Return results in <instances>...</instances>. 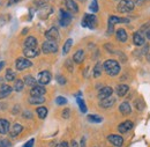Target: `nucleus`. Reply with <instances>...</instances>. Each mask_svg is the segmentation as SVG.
I'll list each match as a JSON object with an SVG mask.
<instances>
[{"instance_id": "nucleus-7", "label": "nucleus", "mask_w": 150, "mask_h": 147, "mask_svg": "<svg viewBox=\"0 0 150 147\" xmlns=\"http://www.w3.org/2000/svg\"><path fill=\"white\" fill-rule=\"evenodd\" d=\"M71 22H72V15H71V13L67 12V11L60 9V20H59L60 26L61 27H67Z\"/></svg>"}, {"instance_id": "nucleus-12", "label": "nucleus", "mask_w": 150, "mask_h": 147, "mask_svg": "<svg viewBox=\"0 0 150 147\" xmlns=\"http://www.w3.org/2000/svg\"><path fill=\"white\" fill-rule=\"evenodd\" d=\"M113 89L111 87L106 86V87H103L99 92H98V98L99 100H104V98H108L110 96H112Z\"/></svg>"}, {"instance_id": "nucleus-1", "label": "nucleus", "mask_w": 150, "mask_h": 147, "mask_svg": "<svg viewBox=\"0 0 150 147\" xmlns=\"http://www.w3.org/2000/svg\"><path fill=\"white\" fill-rule=\"evenodd\" d=\"M103 69H104V71L106 73L109 74V75H111V76L118 75L119 72H120V70H121L120 64L117 60H114V59H108V60H105L104 64H103Z\"/></svg>"}, {"instance_id": "nucleus-4", "label": "nucleus", "mask_w": 150, "mask_h": 147, "mask_svg": "<svg viewBox=\"0 0 150 147\" xmlns=\"http://www.w3.org/2000/svg\"><path fill=\"white\" fill-rule=\"evenodd\" d=\"M129 22V19H125V18H118V16H114V15H111L109 18V34H112L113 33V27L118 23H128Z\"/></svg>"}, {"instance_id": "nucleus-31", "label": "nucleus", "mask_w": 150, "mask_h": 147, "mask_svg": "<svg viewBox=\"0 0 150 147\" xmlns=\"http://www.w3.org/2000/svg\"><path fill=\"white\" fill-rule=\"evenodd\" d=\"M102 70H103V65H102L100 63H97L94 67V76L95 78L100 76V74H102Z\"/></svg>"}, {"instance_id": "nucleus-50", "label": "nucleus", "mask_w": 150, "mask_h": 147, "mask_svg": "<svg viewBox=\"0 0 150 147\" xmlns=\"http://www.w3.org/2000/svg\"><path fill=\"white\" fill-rule=\"evenodd\" d=\"M147 38H148V39L150 41V29L148 30V31H147Z\"/></svg>"}, {"instance_id": "nucleus-46", "label": "nucleus", "mask_w": 150, "mask_h": 147, "mask_svg": "<svg viewBox=\"0 0 150 147\" xmlns=\"http://www.w3.org/2000/svg\"><path fill=\"white\" fill-rule=\"evenodd\" d=\"M84 145H86V139L82 138V140H81V147H84Z\"/></svg>"}, {"instance_id": "nucleus-11", "label": "nucleus", "mask_w": 150, "mask_h": 147, "mask_svg": "<svg viewBox=\"0 0 150 147\" xmlns=\"http://www.w3.org/2000/svg\"><path fill=\"white\" fill-rule=\"evenodd\" d=\"M45 37L47 38V41H54L56 42L57 39L59 38V31L56 27H52L50 28L46 33H45Z\"/></svg>"}, {"instance_id": "nucleus-13", "label": "nucleus", "mask_w": 150, "mask_h": 147, "mask_svg": "<svg viewBox=\"0 0 150 147\" xmlns=\"http://www.w3.org/2000/svg\"><path fill=\"white\" fill-rule=\"evenodd\" d=\"M45 88L40 85H36L30 89V96H44L45 95Z\"/></svg>"}, {"instance_id": "nucleus-42", "label": "nucleus", "mask_w": 150, "mask_h": 147, "mask_svg": "<svg viewBox=\"0 0 150 147\" xmlns=\"http://www.w3.org/2000/svg\"><path fill=\"white\" fill-rule=\"evenodd\" d=\"M69 115H71V110L69 109H65L62 111V117L64 118H69Z\"/></svg>"}, {"instance_id": "nucleus-2", "label": "nucleus", "mask_w": 150, "mask_h": 147, "mask_svg": "<svg viewBox=\"0 0 150 147\" xmlns=\"http://www.w3.org/2000/svg\"><path fill=\"white\" fill-rule=\"evenodd\" d=\"M135 7V4L133 0H120V2L117 6V11L119 13H128L132 12Z\"/></svg>"}, {"instance_id": "nucleus-34", "label": "nucleus", "mask_w": 150, "mask_h": 147, "mask_svg": "<svg viewBox=\"0 0 150 147\" xmlns=\"http://www.w3.org/2000/svg\"><path fill=\"white\" fill-rule=\"evenodd\" d=\"M77 104H79V108H80V110H81L82 113L87 112V106H86V103H84V101L82 98L77 97Z\"/></svg>"}, {"instance_id": "nucleus-40", "label": "nucleus", "mask_w": 150, "mask_h": 147, "mask_svg": "<svg viewBox=\"0 0 150 147\" xmlns=\"http://www.w3.org/2000/svg\"><path fill=\"white\" fill-rule=\"evenodd\" d=\"M135 107H136V109L137 110H142L143 109V102L140 100V101H136L135 102Z\"/></svg>"}, {"instance_id": "nucleus-41", "label": "nucleus", "mask_w": 150, "mask_h": 147, "mask_svg": "<svg viewBox=\"0 0 150 147\" xmlns=\"http://www.w3.org/2000/svg\"><path fill=\"white\" fill-rule=\"evenodd\" d=\"M34 144H35V139H30L29 141H27V143L23 145V147H33Z\"/></svg>"}, {"instance_id": "nucleus-17", "label": "nucleus", "mask_w": 150, "mask_h": 147, "mask_svg": "<svg viewBox=\"0 0 150 147\" xmlns=\"http://www.w3.org/2000/svg\"><path fill=\"white\" fill-rule=\"evenodd\" d=\"M12 91H13V88H12L11 86H8V85H2V86L0 87V98H5V97L9 96Z\"/></svg>"}, {"instance_id": "nucleus-39", "label": "nucleus", "mask_w": 150, "mask_h": 147, "mask_svg": "<svg viewBox=\"0 0 150 147\" xmlns=\"http://www.w3.org/2000/svg\"><path fill=\"white\" fill-rule=\"evenodd\" d=\"M23 117H24V118H28V119H31V118H33V113H31V111H29V110L23 111Z\"/></svg>"}, {"instance_id": "nucleus-48", "label": "nucleus", "mask_w": 150, "mask_h": 147, "mask_svg": "<svg viewBox=\"0 0 150 147\" xmlns=\"http://www.w3.org/2000/svg\"><path fill=\"white\" fill-rule=\"evenodd\" d=\"M4 65H5V63H4V61H0V71L2 70V67H4Z\"/></svg>"}, {"instance_id": "nucleus-32", "label": "nucleus", "mask_w": 150, "mask_h": 147, "mask_svg": "<svg viewBox=\"0 0 150 147\" xmlns=\"http://www.w3.org/2000/svg\"><path fill=\"white\" fill-rule=\"evenodd\" d=\"M88 121L93 122V123H102L103 118L100 116H98V115H88Z\"/></svg>"}, {"instance_id": "nucleus-9", "label": "nucleus", "mask_w": 150, "mask_h": 147, "mask_svg": "<svg viewBox=\"0 0 150 147\" xmlns=\"http://www.w3.org/2000/svg\"><path fill=\"white\" fill-rule=\"evenodd\" d=\"M108 139H109V141H110L112 145H114V146H117V147L122 146V144H124L122 137H121V136H118V134H110V136L108 137Z\"/></svg>"}, {"instance_id": "nucleus-23", "label": "nucleus", "mask_w": 150, "mask_h": 147, "mask_svg": "<svg viewBox=\"0 0 150 147\" xmlns=\"http://www.w3.org/2000/svg\"><path fill=\"white\" fill-rule=\"evenodd\" d=\"M133 42H134V44H135L136 46H141V45H143V44H144L146 39H144V37L142 36L141 34L135 33V34L133 35Z\"/></svg>"}, {"instance_id": "nucleus-36", "label": "nucleus", "mask_w": 150, "mask_h": 147, "mask_svg": "<svg viewBox=\"0 0 150 147\" xmlns=\"http://www.w3.org/2000/svg\"><path fill=\"white\" fill-rule=\"evenodd\" d=\"M12 143L8 139H5L2 137H0V147H11Z\"/></svg>"}, {"instance_id": "nucleus-14", "label": "nucleus", "mask_w": 150, "mask_h": 147, "mask_svg": "<svg viewBox=\"0 0 150 147\" xmlns=\"http://www.w3.org/2000/svg\"><path fill=\"white\" fill-rule=\"evenodd\" d=\"M133 126H134V124H133L132 121H125L124 123L119 124L118 130H119V132H121V133H126V132H128L129 130L133 129Z\"/></svg>"}, {"instance_id": "nucleus-33", "label": "nucleus", "mask_w": 150, "mask_h": 147, "mask_svg": "<svg viewBox=\"0 0 150 147\" xmlns=\"http://www.w3.org/2000/svg\"><path fill=\"white\" fill-rule=\"evenodd\" d=\"M15 75L16 74L14 73L11 69H8L7 71H6V74H5V78H6V80L7 81H14V79H15Z\"/></svg>"}, {"instance_id": "nucleus-43", "label": "nucleus", "mask_w": 150, "mask_h": 147, "mask_svg": "<svg viewBox=\"0 0 150 147\" xmlns=\"http://www.w3.org/2000/svg\"><path fill=\"white\" fill-rule=\"evenodd\" d=\"M66 67H67V69H68V70H69L71 72L73 71V66H72V60H67V61H66Z\"/></svg>"}, {"instance_id": "nucleus-5", "label": "nucleus", "mask_w": 150, "mask_h": 147, "mask_svg": "<svg viewBox=\"0 0 150 147\" xmlns=\"http://www.w3.org/2000/svg\"><path fill=\"white\" fill-rule=\"evenodd\" d=\"M42 51L44 54H56L58 51V44L54 41H46L42 45Z\"/></svg>"}, {"instance_id": "nucleus-37", "label": "nucleus", "mask_w": 150, "mask_h": 147, "mask_svg": "<svg viewBox=\"0 0 150 147\" xmlns=\"http://www.w3.org/2000/svg\"><path fill=\"white\" fill-rule=\"evenodd\" d=\"M56 102L58 106H64V104L67 103V98L64 97V96H58V97L56 98Z\"/></svg>"}, {"instance_id": "nucleus-35", "label": "nucleus", "mask_w": 150, "mask_h": 147, "mask_svg": "<svg viewBox=\"0 0 150 147\" xmlns=\"http://www.w3.org/2000/svg\"><path fill=\"white\" fill-rule=\"evenodd\" d=\"M89 9H90L93 13H96V12H98L99 7H98V1H97V0H93V1H91L90 6H89Z\"/></svg>"}, {"instance_id": "nucleus-22", "label": "nucleus", "mask_w": 150, "mask_h": 147, "mask_svg": "<svg viewBox=\"0 0 150 147\" xmlns=\"http://www.w3.org/2000/svg\"><path fill=\"white\" fill-rule=\"evenodd\" d=\"M119 110H120V112H121L122 115H129L132 112V108H131L129 102H128V101L122 102V103L120 104V107H119Z\"/></svg>"}, {"instance_id": "nucleus-21", "label": "nucleus", "mask_w": 150, "mask_h": 147, "mask_svg": "<svg viewBox=\"0 0 150 147\" xmlns=\"http://www.w3.org/2000/svg\"><path fill=\"white\" fill-rule=\"evenodd\" d=\"M24 48H37V39L34 36H28L24 41Z\"/></svg>"}, {"instance_id": "nucleus-10", "label": "nucleus", "mask_w": 150, "mask_h": 147, "mask_svg": "<svg viewBox=\"0 0 150 147\" xmlns=\"http://www.w3.org/2000/svg\"><path fill=\"white\" fill-rule=\"evenodd\" d=\"M23 55L25 58H35L39 55V49L38 48H24Z\"/></svg>"}, {"instance_id": "nucleus-29", "label": "nucleus", "mask_w": 150, "mask_h": 147, "mask_svg": "<svg viewBox=\"0 0 150 147\" xmlns=\"http://www.w3.org/2000/svg\"><path fill=\"white\" fill-rule=\"evenodd\" d=\"M36 112H37L38 117L40 119H44L47 116V109L45 107H38L37 109H36Z\"/></svg>"}, {"instance_id": "nucleus-47", "label": "nucleus", "mask_w": 150, "mask_h": 147, "mask_svg": "<svg viewBox=\"0 0 150 147\" xmlns=\"http://www.w3.org/2000/svg\"><path fill=\"white\" fill-rule=\"evenodd\" d=\"M20 0H11V1H9V4H11V5H12V4H16V2H19Z\"/></svg>"}, {"instance_id": "nucleus-20", "label": "nucleus", "mask_w": 150, "mask_h": 147, "mask_svg": "<svg viewBox=\"0 0 150 147\" xmlns=\"http://www.w3.org/2000/svg\"><path fill=\"white\" fill-rule=\"evenodd\" d=\"M114 102H115V98L112 97V96H110V97H108V98L100 100L99 106H100L102 108H110V107H112L113 104H114Z\"/></svg>"}, {"instance_id": "nucleus-30", "label": "nucleus", "mask_w": 150, "mask_h": 147, "mask_svg": "<svg viewBox=\"0 0 150 147\" xmlns=\"http://www.w3.org/2000/svg\"><path fill=\"white\" fill-rule=\"evenodd\" d=\"M23 88H24V83H23V80H16L15 81V83H14V91L15 92H22L23 91Z\"/></svg>"}, {"instance_id": "nucleus-18", "label": "nucleus", "mask_w": 150, "mask_h": 147, "mask_svg": "<svg viewBox=\"0 0 150 147\" xmlns=\"http://www.w3.org/2000/svg\"><path fill=\"white\" fill-rule=\"evenodd\" d=\"M22 130H23V126L22 125H20V124H14L12 128H9V134H11V137L12 138H14V137H16V136H19L20 133L22 132Z\"/></svg>"}, {"instance_id": "nucleus-8", "label": "nucleus", "mask_w": 150, "mask_h": 147, "mask_svg": "<svg viewBox=\"0 0 150 147\" xmlns=\"http://www.w3.org/2000/svg\"><path fill=\"white\" fill-rule=\"evenodd\" d=\"M51 73L49 71H42L38 74V83L40 86H45L51 81Z\"/></svg>"}, {"instance_id": "nucleus-19", "label": "nucleus", "mask_w": 150, "mask_h": 147, "mask_svg": "<svg viewBox=\"0 0 150 147\" xmlns=\"http://www.w3.org/2000/svg\"><path fill=\"white\" fill-rule=\"evenodd\" d=\"M65 5H66V8L69 12H72V13H77L79 12V6H77V4L75 2L74 0H66Z\"/></svg>"}, {"instance_id": "nucleus-15", "label": "nucleus", "mask_w": 150, "mask_h": 147, "mask_svg": "<svg viewBox=\"0 0 150 147\" xmlns=\"http://www.w3.org/2000/svg\"><path fill=\"white\" fill-rule=\"evenodd\" d=\"M128 91H129V87H128L127 85H125V83L118 85V86L115 87V93H117V95H118L119 97L125 96V95L128 93Z\"/></svg>"}, {"instance_id": "nucleus-49", "label": "nucleus", "mask_w": 150, "mask_h": 147, "mask_svg": "<svg viewBox=\"0 0 150 147\" xmlns=\"http://www.w3.org/2000/svg\"><path fill=\"white\" fill-rule=\"evenodd\" d=\"M72 147H77V144H76V141H72Z\"/></svg>"}, {"instance_id": "nucleus-3", "label": "nucleus", "mask_w": 150, "mask_h": 147, "mask_svg": "<svg viewBox=\"0 0 150 147\" xmlns=\"http://www.w3.org/2000/svg\"><path fill=\"white\" fill-rule=\"evenodd\" d=\"M82 27L84 28H89V29H95L97 27V18L94 14H86L84 18L81 22Z\"/></svg>"}, {"instance_id": "nucleus-44", "label": "nucleus", "mask_w": 150, "mask_h": 147, "mask_svg": "<svg viewBox=\"0 0 150 147\" xmlns=\"http://www.w3.org/2000/svg\"><path fill=\"white\" fill-rule=\"evenodd\" d=\"M144 1H146V0H135V1H134V4H135V5H139V6H140V5L144 4Z\"/></svg>"}, {"instance_id": "nucleus-26", "label": "nucleus", "mask_w": 150, "mask_h": 147, "mask_svg": "<svg viewBox=\"0 0 150 147\" xmlns=\"http://www.w3.org/2000/svg\"><path fill=\"white\" fill-rule=\"evenodd\" d=\"M44 102H45L44 96H30L29 97L30 104H43Z\"/></svg>"}, {"instance_id": "nucleus-28", "label": "nucleus", "mask_w": 150, "mask_h": 147, "mask_svg": "<svg viewBox=\"0 0 150 147\" xmlns=\"http://www.w3.org/2000/svg\"><path fill=\"white\" fill-rule=\"evenodd\" d=\"M72 45H73V39H72V38L67 39V41L65 42V44H64V48H62V54H64V55H67V54L69 52V50H71Z\"/></svg>"}, {"instance_id": "nucleus-6", "label": "nucleus", "mask_w": 150, "mask_h": 147, "mask_svg": "<svg viewBox=\"0 0 150 147\" xmlns=\"http://www.w3.org/2000/svg\"><path fill=\"white\" fill-rule=\"evenodd\" d=\"M31 66H33V63L28 58L21 57V58H18L16 61H15V67L19 71H24V70H27V69H29Z\"/></svg>"}, {"instance_id": "nucleus-45", "label": "nucleus", "mask_w": 150, "mask_h": 147, "mask_svg": "<svg viewBox=\"0 0 150 147\" xmlns=\"http://www.w3.org/2000/svg\"><path fill=\"white\" fill-rule=\"evenodd\" d=\"M46 2H47V0H38L37 5H45Z\"/></svg>"}, {"instance_id": "nucleus-25", "label": "nucleus", "mask_w": 150, "mask_h": 147, "mask_svg": "<svg viewBox=\"0 0 150 147\" xmlns=\"http://www.w3.org/2000/svg\"><path fill=\"white\" fill-rule=\"evenodd\" d=\"M117 39L119 42H126L127 41V33H126L125 29L120 28V29L117 30Z\"/></svg>"}, {"instance_id": "nucleus-24", "label": "nucleus", "mask_w": 150, "mask_h": 147, "mask_svg": "<svg viewBox=\"0 0 150 147\" xmlns=\"http://www.w3.org/2000/svg\"><path fill=\"white\" fill-rule=\"evenodd\" d=\"M73 60H74L76 64H81L84 60V51L83 50L76 51L74 54V56H73Z\"/></svg>"}, {"instance_id": "nucleus-16", "label": "nucleus", "mask_w": 150, "mask_h": 147, "mask_svg": "<svg viewBox=\"0 0 150 147\" xmlns=\"http://www.w3.org/2000/svg\"><path fill=\"white\" fill-rule=\"evenodd\" d=\"M9 132V122L5 118H0V134H7Z\"/></svg>"}, {"instance_id": "nucleus-38", "label": "nucleus", "mask_w": 150, "mask_h": 147, "mask_svg": "<svg viewBox=\"0 0 150 147\" xmlns=\"http://www.w3.org/2000/svg\"><path fill=\"white\" fill-rule=\"evenodd\" d=\"M57 81H58V83L59 85H61V86H64V85H66V79L62 76V75H57Z\"/></svg>"}, {"instance_id": "nucleus-27", "label": "nucleus", "mask_w": 150, "mask_h": 147, "mask_svg": "<svg viewBox=\"0 0 150 147\" xmlns=\"http://www.w3.org/2000/svg\"><path fill=\"white\" fill-rule=\"evenodd\" d=\"M23 83L24 85H27V86H31V87H34V86H36V79L35 78H33L31 75H25L24 78H23Z\"/></svg>"}]
</instances>
